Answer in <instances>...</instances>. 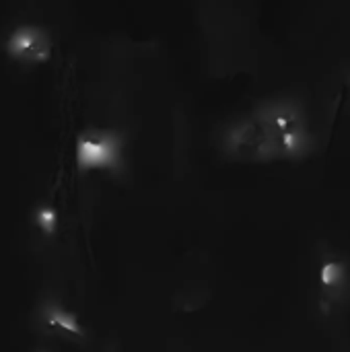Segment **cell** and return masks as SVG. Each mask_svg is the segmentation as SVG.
I'll list each match as a JSON object with an SVG mask.
<instances>
[{"label":"cell","instance_id":"3957f363","mask_svg":"<svg viewBox=\"0 0 350 352\" xmlns=\"http://www.w3.org/2000/svg\"><path fill=\"white\" fill-rule=\"evenodd\" d=\"M6 52L21 64H43L52 56V37L41 27L21 25L8 35Z\"/></svg>","mask_w":350,"mask_h":352},{"label":"cell","instance_id":"7a4b0ae2","mask_svg":"<svg viewBox=\"0 0 350 352\" xmlns=\"http://www.w3.org/2000/svg\"><path fill=\"white\" fill-rule=\"evenodd\" d=\"M122 142L113 132H85L76 144L78 165L85 169H109L120 163Z\"/></svg>","mask_w":350,"mask_h":352},{"label":"cell","instance_id":"6da1fadb","mask_svg":"<svg viewBox=\"0 0 350 352\" xmlns=\"http://www.w3.org/2000/svg\"><path fill=\"white\" fill-rule=\"evenodd\" d=\"M307 118L293 101H274L237 120L223 136L229 157L250 163L295 159L309 148Z\"/></svg>","mask_w":350,"mask_h":352}]
</instances>
